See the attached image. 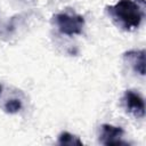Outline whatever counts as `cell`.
I'll use <instances>...</instances> for the list:
<instances>
[{
	"mask_svg": "<svg viewBox=\"0 0 146 146\" xmlns=\"http://www.w3.org/2000/svg\"><path fill=\"white\" fill-rule=\"evenodd\" d=\"M106 13L112 22L124 31L138 29L144 17L143 9L132 0H119L115 5L106 7Z\"/></svg>",
	"mask_w": 146,
	"mask_h": 146,
	"instance_id": "1",
	"label": "cell"
},
{
	"mask_svg": "<svg viewBox=\"0 0 146 146\" xmlns=\"http://www.w3.org/2000/svg\"><path fill=\"white\" fill-rule=\"evenodd\" d=\"M52 21L57 26L58 31L65 35H76L81 34L84 27L83 16L72 13L63 11L52 16Z\"/></svg>",
	"mask_w": 146,
	"mask_h": 146,
	"instance_id": "2",
	"label": "cell"
},
{
	"mask_svg": "<svg viewBox=\"0 0 146 146\" xmlns=\"http://www.w3.org/2000/svg\"><path fill=\"white\" fill-rule=\"evenodd\" d=\"M122 104L125 111L135 117L145 116V102L138 92L133 90H127L122 97Z\"/></svg>",
	"mask_w": 146,
	"mask_h": 146,
	"instance_id": "3",
	"label": "cell"
},
{
	"mask_svg": "<svg viewBox=\"0 0 146 146\" xmlns=\"http://www.w3.org/2000/svg\"><path fill=\"white\" fill-rule=\"evenodd\" d=\"M123 135H124V130L121 127L105 123V124H102V127H100L99 143L105 145V146L127 145L128 143L122 139Z\"/></svg>",
	"mask_w": 146,
	"mask_h": 146,
	"instance_id": "4",
	"label": "cell"
},
{
	"mask_svg": "<svg viewBox=\"0 0 146 146\" xmlns=\"http://www.w3.org/2000/svg\"><path fill=\"white\" fill-rule=\"evenodd\" d=\"M124 62L138 74L145 75V50H128L123 54Z\"/></svg>",
	"mask_w": 146,
	"mask_h": 146,
	"instance_id": "5",
	"label": "cell"
},
{
	"mask_svg": "<svg viewBox=\"0 0 146 146\" xmlns=\"http://www.w3.org/2000/svg\"><path fill=\"white\" fill-rule=\"evenodd\" d=\"M57 144L58 145H68V146H74V145L82 146L83 145L82 140L78 136L72 135L68 131H63L59 133L58 139H57Z\"/></svg>",
	"mask_w": 146,
	"mask_h": 146,
	"instance_id": "6",
	"label": "cell"
},
{
	"mask_svg": "<svg viewBox=\"0 0 146 146\" xmlns=\"http://www.w3.org/2000/svg\"><path fill=\"white\" fill-rule=\"evenodd\" d=\"M23 107V103L21 100V98L18 97H13V98H9L7 99L3 105H2V108L6 113L8 114H15V113H18Z\"/></svg>",
	"mask_w": 146,
	"mask_h": 146,
	"instance_id": "7",
	"label": "cell"
},
{
	"mask_svg": "<svg viewBox=\"0 0 146 146\" xmlns=\"http://www.w3.org/2000/svg\"><path fill=\"white\" fill-rule=\"evenodd\" d=\"M1 91H2V86L0 84V95H1Z\"/></svg>",
	"mask_w": 146,
	"mask_h": 146,
	"instance_id": "8",
	"label": "cell"
},
{
	"mask_svg": "<svg viewBox=\"0 0 146 146\" xmlns=\"http://www.w3.org/2000/svg\"><path fill=\"white\" fill-rule=\"evenodd\" d=\"M139 1H140L141 3H145V0H139Z\"/></svg>",
	"mask_w": 146,
	"mask_h": 146,
	"instance_id": "9",
	"label": "cell"
}]
</instances>
